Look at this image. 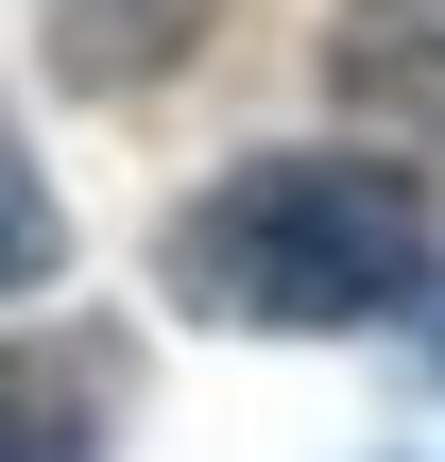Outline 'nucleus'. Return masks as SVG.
Listing matches in <instances>:
<instances>
[{"label":"nucleus","instance_id":"20e7f679","mask_svg":"<svg viewBox=\"0 0 445 462\" xmlns=\"http://www.w3.org/2000/svg\"><path fill=\"white\" fill-rule=\"evenodd\" d=\"M51 274H69V206H51L34 137H17V103H0V291H51Z\"/></svg>","mask_w":445,"mask_h":462},{"label":"nucleus","instance_id":"39448f33","mask_svg":"<svg viewBox=\"0 0 445 462\" xmlns=\"http://www.w3.org/2000/svg\"><path fill=\"white\" fill-rule=\"evenodd\" d=\"M429 360H445V326H429Z\"/></svg>","mask_w":445,"mask_h":462},{"label":"nucleus","instance_id":"7ed1b4c3","mask_svg":"<svg viewBox=\"0 0 445 462\" xmlns=\"http://www.w3.org/2000/svg\"><path fill=\"white\" fill-rule=\"evenodd\" d=\"M326 86L377 137H429L445 154V0H343L326 17Z\"/></svg>","mask_w":445,"mask_h":462},{"label":"nucleus","instance_id":"f03ea898","mask_svg":"<svg viewBox=\"0 0 445 462\" xmlns=\"http://www.w3.org/2000/svg\"><path fill=\"white\" fill-rule=\"evenodd\" d=\"M137 411L120 326H0V462H103Z\"/></svg>","mask_w":445,"mask_h":462},{"label":"nucleus","instance_id":"f257e3e1","mask_svg":"<svg viewBox=\"0 0 445 462\" xmlns=\"http://www.w3.org/2000/svg\"><path fill=\"white\" fill-rule=\"evenodd\" d=\"M154 291L206 309V326H257V343H360V326H412L445 291V206L412 154L274 137V154H240L223 189L172 206Z\"/></svg>","mask_w":445,"mask_h":462}]
</instances>
